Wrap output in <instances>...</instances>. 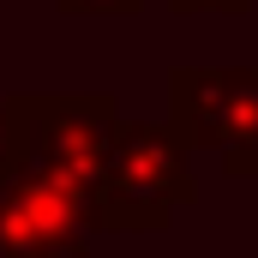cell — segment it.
<instances>
[{
    "label": "cell",
    "instance_id": "obj_1",
    "mask_svg": "<svg viewBox=\"0 0 258 258\" xmlns=\"http://www.w3.org/2000/svg\"><path fill=\"white\" fill-rule=\"evenodd\" d=\"M192 144L180 126H114L102 186L90 198V228L96 234H138V228H168L180 204H192Z\"/></svg>",
    "mask_w": 258,
    "mask_h": 258
},
{
    "label": "cell",
    "instance_id": "obj_2",
    "mask_svg": "<svg viewBox=\"0 0 258 258\" xmlns=\"http://www.w3.org/2000/svg\"><path fill=\"white\" fill-rule=\"evenodd\" d=\"M168 120L228 174H258V66H174Z\"/></svg>",
    "mask_w": 258,
    "mask_h": 258
},
{
    "label": "cell",
    "instance_id": "obj_3",
    "mask_svg": "<svg viewBox=\"0 0 258 258\" xmlns=\"http://www.w3.org/2000/svg\"><path fill=\"white\" fill-rule=\"evenodd\" d=\"M18 108H24V138H30L24 162L54 174L60 186H72L90 204L108 168L120 102L114 96H18Z\"/></svg>",
    "mask_w": 258,
    "mask_h": 258
},
{
    "label": "cell",
    "instance_id": "obj_4",
    "mask_svg": "<svg viewBox=\"0 0 258 258\" xmlns=\"http://www.w3.org/2000/svg\"><path fill=\"white\" fill-rule=\"evenodd\" d=\"M90 204L42 168H18L0 180V258H42V252H84Z\"/></svg>",
    "mask_w": 258,
    "mask_h": 258
},
{
    "label": "cell",
    "instance_id": "obj_5",
    "mask_svg": "<svg viewBox=\"0 0 258 258\" xmlns=\"http://www.w3.org/2000/svg\"><path fill=\"white\" fill-rule=\"evenodd\" d=\"M24 156H30L24 108H18V96H0V180H6V174H18V168H24Z\"/></svg>",
    "mask_w": 258,
    "mask_h": 258
},
{
    "label": "cell",
    "instance_id": "obj_6",
    "mask_svg": "<svg viewBox=\"0 0 258 258\" xmlns=\"http://www.w3.org/2000/svg\"><path fill=\"white\" fill-rule=\"evenodd\" d=\"M60 12H90V18H120V12H138L144 0H54Z\"/></svg>",
    "mask_w": 258,
    "mask_h": 258
},
{
    "label": "cell",
    "instance_id": "obj_7",
    "mask_svg": "<svg viewBox=\"0 0 258 258\" xmlns=\"http://www.w3.org/2000/svg\"><path fill=\"white\" fill-rule=\"evenodd\" d=\"M174 12H246V0H168Z\"/></svg>",
    "mask_w": 258,
    "mask_h": 258
}]
</instances>
